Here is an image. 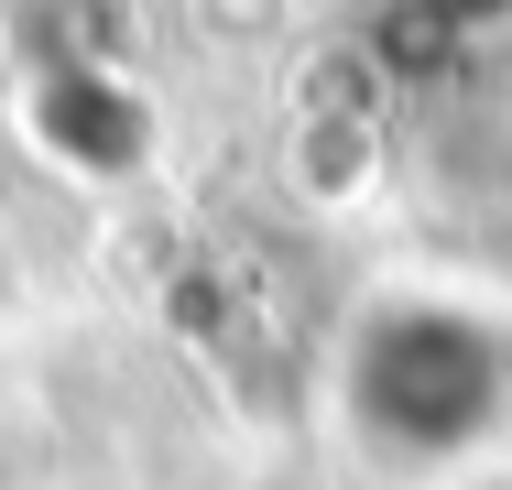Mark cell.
Listing matches in <instances>:
<instances>
[{"mask_svg":"<svg viewBox=\"0 0 512 490\" xmlns=\"http://www.w3.org/2000/svg\"><path fill=\"white\" fill-rule=\"evenodd\" d=\"M327 425L393 490H447L491 469L512 447V305L436 273L360 294L327 349Z\"/></svg>","mask_w":512,"mask_h":490,"instance_id":"obj_1","label":"cell"}]
</instances>
